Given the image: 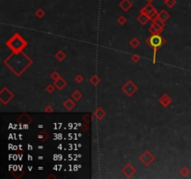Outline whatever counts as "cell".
Listing matches in <instances>:
<instances>
[{
    "label": "cell",
    "instance_id": "1",
    "mask_svg": "<svg viewBox=\"0 0 191 179\" xmlns=\"http://www.w3.org/2000/svg\"><path fill=\"white\" fill-rule=\"evenodd\" d=\"M161 43V39L159 37H157V36H155L151 38V44L154 45V46H159V44Z\"/></svg>",
    "mask_w": 191,
    "mask_h": 179
}]
</instances>
